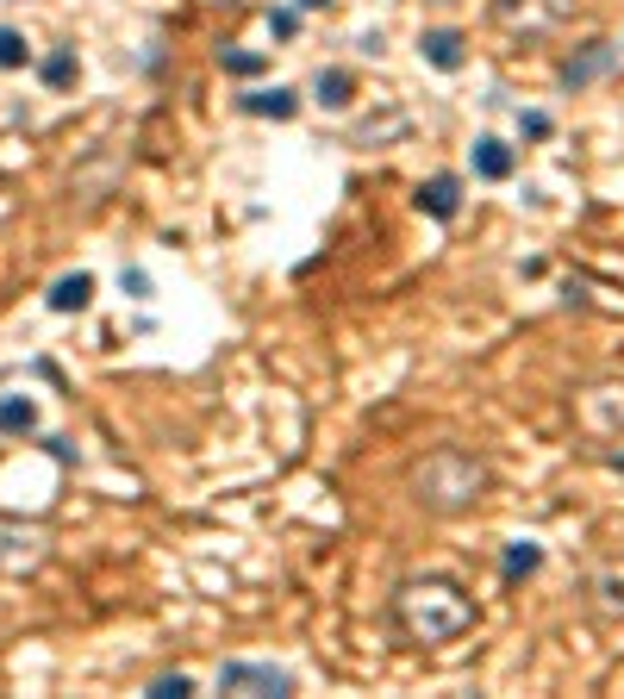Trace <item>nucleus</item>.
Here are the masks:
<instances>
[{"instance_id":"nucleus-18","label":"nucleus","mask_w":624,"mask_h":699,"mask_svg":"<svg viewBox=\"0 0 624 699\" xmlns=\"http://www.w3.org/2000/svg\"><path fill=\"white\" fill-rule=\"evenodd\" d=\"M525 132L531 137H549V113H525Z\"/></svg>"},{"instance_id":"nucleus-20","label":"nucleus","mask_w":624,"mask_h":699,"mask_svg":"<svg viewBox=\"0 0 624 699\" xmlns=\"http://www.w3.org/2000/svg\"><path fill=\"white\" fill-rule=\"evenodd\" d=\"M619 468H624V456H619Z\"/></svg>"},{"instance_id":"nucleus-15","label":"nucleus","mask_w":624,"mask_h":699,"mask_svg":"<svg viewBox=\"0 0 624 699\" xmlns=\"http://www.w3.org/2000/svg\"><path fill=\"white\" fill-rule=\"evenodd\" d=\"M219 63L232 76H263V51H219Z\"/></svg>"},{"instance_id":"nucleus-3","label":"nucleus","mask_w":624,"mask_h":699,"mask_svg":"<svg viewBox=\"0 0 624 699\" xmlns=\"http://www.w3.org/2000/svg\"><path fill=\"white\" fill-rule=\"evenodd\" d=\"M219 687H225V694H293V675L275 668V662H225V668H219Z\"/></svg>"},{"instance_id":"nucleus-2","label":"nucleus","mask_w":624,"mask_h":699,"mask_svg":"<svg viewBox=\"0 0 624 699\" xmlns=\"http://www.w3.org/2000/svg\"><path fill=\"white\" fill-rule=\"evenodd\" d=\"M481 487H488V468L463 456V450H437L425 468H419V500L437 506V512H456V506L481 500Z\"/></svg>"},{"instance_id":"nucleus-9","label":"nucleus","mask_w":624,"mask_h":699,"mask_svg":"<svg viewBox=\"0 0 624 699\" xmlns=\"http://www.w3.org/2000/svg\"><path fill=\"white\" fill-rule=\"evenodd\" d=\"M0 431H7V437H25V431H38V407H32L25 393H7V400H0Z\"/></svg>"},{"instance_id":"nucleus-4","label":"nucleus","mask_w":624,"mask_h":699,"mask_svg":"<svg viewBox=\"0 0 624 699\" xmlns=\"http://www.w3.org/2000/svg\"><path fill=\"white\" fill-rule=\"evenodd\" d=\"M612 57H619V51H612V44H605V38H593V44H587V51H581V57H568L562 81H568V88H587V81H600L605 69H612Z\"/></svg>"},{"instance_id":"nucleus-7","label":"nucleus","mask_w":624,"mask_h":699,"mask_svg":"<svg viewBox=\"0 0 624 699\" xmlns=\"http://www.w3.org/2000/svg\"><path fill=\"white\" fill-rule=\"evenodd\" d=\"M88 300H94V275H63L57 288H51V312H81L88 307Z\"/></svg>"},{"instance_id":"nucleus-16","label":"nucleus","mask_w":624,"mask_h":699,"mask_svg":"<svg viewBox=\"0 0 624 699\" xmlns=\"http://www.w3.org/2000/svg\"><path fill=\"white\" fill-rule=\"evenodd\" d=\"M194 694V680L188 675H163V680H151V699H188Z\"/></svg>"},{"instance_id":"nucleus-6","label":"nucleus","mask_w":624,"mask_h":699,"mask_svg":"<svg viewBox=\"0 0 624 699\" xmlns=\"http://www.w3.org/2000/svg\"><path fill=\"white\" fill-rule=\"evenodd\" d=\"M475 175H481V181H506L512 175V144H500V137H475Z\"/></svg>"},{"instance_id":"nucleus-19","label":"nucleus","mask_w":624,"mask_h":699,"mask_svg":"<svg viewBox=\"0 0 624 699\" xmlns=\"http://www.w3.org/2000/svg\"><path fill=\"white\" fill-rule=\"evenodd\" d=\"M300 7H325V0H300Z\"/></svg>"},{"instance_id":"nucleus-5","label":"nucleus","mask_w":624,"mask_h":699,"mask_svg":"<svg viewBox=\"0 0 624 699\" xmlns=\"http://www.w3.org/2000/svg\"><path fill=\"white\" fill-rule=\"evenodd\" d=\"M419 207H425L431 219H456V207H463V181H456V175H431L425 188H419Z\"/></svg>"},{"instance_id":"nucleus-17","label":"nucleus","mask_w":624,"mask_h":699,"mask_svg":"<svg viewBox=\"0 0 624 699\" xmlns=\"http://www.w3.org/2000/svg\"><path fill=\"white\" fill-rule=\"evenodd\" d=\"M269 25H275V38H293V32H300V13L281 7V13H269Z\"/></svg>"},{"instance_id":"nucleus-1","label":"nucleus","mask_w":624,"mask_h":699,"mask_svg":"<svg viewBox=\"0 0 624 699\" xmlns=\"http://www.w3.org/2000/svg\"><path fill=\"white\" fill-rule=\"evenodd\" d=\"M393 612H400V624H406L419 643H449V637H463L468 624H475V606H468L449 581H412V587H400Z\"/></svg>"},{"instance_id":"nucleus-14","label":"nucleus","mask_w":624,"mask_h":699,"mask_svg":"<svg viewBox=\"0 0 624 699\" xmlns=\"http://www.w3.org/2000/svg\"><path fill=\"white\" fill-rule=\"evenodd\" d=\"M537 563H544V550H537V544H512L506 550V575H512V581H519V575H531Z\"/></svg>"},{"instance_id":"nucleus-12","label":"nucleus","mask_w":624,"mask_h":699,"mask_svg":"<svg viewBox=\"0 0 624 699\" xmlns=\"http://www.w3.org/2000/svg\"><path fill=\"white\" fill-rule=\"evenodd\" d=\"M319 100H325V107H350V76H344V69H325V76H319Z\"/></svg>"},{"instance_id":"nucleus-10","label":"nucleus","mask_w":624,"mask_h":699,"mask_svg":"<svg viewBox=\"0 0 624 699\" xmlns=\"http://www.w3.org/2000/svg\"><path fill=\"white\" fill-rule=\"evenodd\" d=\"M38 69H44V81H51V88H69V81L81 76V63H76V44H57V51H51V57H44Z\"/></svg>"},{"instance_id":"nucleus-8","label":"nucleus","mask_w":624,"mask_h":699,"mask_svg":"<svg viewBox=\"0 0 624 699\" xmlns=\"http://www.w3.org/2000/svg\"><path fill=\"white\" fill-rule=\"evenodd\" d=\"M237 107H244V113H263V119H293L300 113V95H293V88H269V95H244Z\"/></svg>"},{"instance_id":"nucleus-11","label":"nucleus","mask_w":624,"mask_h":699,"mask_svg":"<svg viewBox=\"0 0 624 699\" xmlns=\"http://www.w3.org/2000/svg\"><path fill=\"white\" fill-rule=\"evenodd\" d=\"M437 69H463V38L456 32H425V44H419Z\"/></svg>"},{"instance_id":"nucleus-13","label":"nucleus","mask_w":624,"mask_h":699,"mask_svg":"<svg viewBox=\"0 0 624 699\" xmlns=\"http://www.w3.org/2000/svg\"><path fill=\"white\" fill-rule=\"evenodd\" d=\"M25 57H32L25 38L13 32V25H0V69H25Z\"/></svg>"}]
</instances>
